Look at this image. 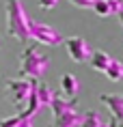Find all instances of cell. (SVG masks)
I'll use <instances>...</instances> for the list:
<instances>
[{
	"mask_svg": "<svg viewBox=\"0 0 123 127\" xmlns=\"http://www.w3.org/2000/svg\"><path fill=\"white\" fill-rule=\"evenodd\" d=\"M4 9H7V32L11 39L15 41H28L30 39V32H28V13L22 0H7L4 2Z\"/></svg>",
	"mask_w": 123,
	"mask_h": 127,
	"instance_id": "cell-1",
	"label": "cell"
},
{
	"mask_svg": "<svg viewBox=\"0 0 123 127\" xmlns=\"http://www.w3.org/2000/svg\"><path fill=\"white\" fill-rule=\"evenodd\" d=\"M50 67V58L45 54H41L35 45L24 47V52L20 54V69H17V75L20 78H33V80H39L41 75L48 73Z\"/></svg>",
	"mask_w": 123,
	"mask_h": 127,
	"instance_id": "cell-2",
	"label": "cell"
},
{
	"mask_svg": "<svg viewBox=\"0 0 123 127\" xmlns=\"http://www.w3.org/2000/svg\"><path fill=\"white\" fill-rule=\"evenodd\" d=\"M35 82L37 80H33V78H20V75L7 80V95L15 103V108H22L28 101V95L35 88Z\"/></svg>",
	"mask_w": 123,
	"mask_h": 127,
	"instance_id": "cell-3",
	"label": "cell"
},
{
	"mask_svg": "<svg viewBox=\"0 0 123 127\" xmlns=\"http://www.w3.org/2000/svg\"><path fill=\"white\" fill-rule=\"evenodd\" d=\"M28 32H30V39L39 41L43 45H50V47H56L63 43V34L56 32L52 26L43 24V22H28Z\"/></svg>",
	"mask_w": 123,
	"mask_h": 127,
	"instance_id": "cell-4",
	"label": "cell"
},
{
	"mask_svg": "<svg viewBox=\"0 0 123 127\" xmlns=\"http://www.w3.org/2000/svg\"><path fill=\"white\" fill-rule=\"evenodd\" d=\"M65 47H67V54L74 63H86L91 58V47L82 37H69V39H65Z\"/></svg>",
	"mask_w": 123,
	"mask_h": 127,
	"instance_id": "cell-5",
	"label": "cell"
},
{
	"mask_svg": "<svg viewBox=\"0 0 123 127\" xmlns=\"http://www.w3.org/2000/svg\"><path fill=\"white\" fill-rule=\"evenodd\" d=\"M102 103H106V108L110 110V116H115L119 123H123V95H99Z\"/></svg>",
	"mask_w": 123,
	"mask_h": 127,
	"instance_id": "cell-6",
	"label": "cell"
},
{
	"mask_svg": "<svg viewBox=\"0 0 123 127\" xmlns=\"http://www.w3.org/2000/svg\"><path fill=\"white\" fill-rule=\"evenodd\" d=\"M121 7H123V0H95L93 11H95L97 15L106 17V15H115V13H119V9H121Z\"/></svg>",
	"mask_w": 123,
	"mask_h": 127,
	"instance_id": "cell-7",
	"label": "cell"
},
{
	"mask_svg": "<svg viewBox=\"0 0 123 127\" xmlns=\"http://www.w3.org/2000/svg\"><path fill=\"white\" fill-rule=\"evenodd\" d=\"M50 110H52L54 116H58V114L69 112V110H78V101H76V99H63V97H58V95L54 93L52 103H50Z\"/></svg>",
	"mask_w": 123,
	"mask_h": 127,
	"instance_id": "cell-8",
	"label": "cell"
},
{
	"mask_svg": "<svg viewBox=\"0 0 123 127\" xmlns=\"http://www.w3.org/2000/svg\"><path fill=\"white\" fill-rule=\"evenodd\" d=\"M61 91L65 93L67 99H76V97H78V91H80V82H78V78L71 75V73H65L61 78Z\"/></svg>",
	"mask_w": 123,
	"mask_h": 127,
	"instance_id": "cell-9",
	"label": "cell"
},
{
	"mask_svg": "<svg viewBox=\"0 0 123 127\" xmlns=\"http://www.w3.org/2000/svg\"><path fill=\"white\" fill-rule=\"evenodd\" d=\"M82 121V114L78 110H69L58 116H54V127H78Z\"/></svg>",
	"mask_w": 123,
	"mask_h": 127,
	"instance_id": "cell-10",
	"label": "cell"
},
{
	"mask_svg": "<svg viewBox=\"0 0 123 127\" xmlns=\"http://www.w3.org/2000/svg\"><path fill=\"white\" fill-rule=\"evenodd\" d=\"M35 93H37V99H39V106L41 108H50L52 97H54V91H52L48 84H43V82L37 80V84H35Z\"/></svg>",
	"mask_w": 123,
	"mask_h": 127,
	"instance_id": "cell-11",
	"label": "cell"
},
{
	"mask_svg": "<svg viewBox=\"0 0 123 127\" xmlns=\"http://www.w3.org/2000/svg\"><path fill=\"white\" fill-rule=\"evenodd\" d=\"M78 127H106L104 123L102 114L95 112V110H86V112H82V121Z\"/></svg>",
	"mask_w": 123,
	"mask_h": 127,
	"instance_id": "cell-12",
	"label": "cell"
},
{
	"mask_svg": "<svg viewBox=\"0 0 123 127\" xmlns=\"http://www.w3.org/2000/svg\"><path fill=\"white\" fill-rule=\"evenodd\" d=\"M110 56L106 52H102V50H97V52H91V58H89V63H91V67L95 69V71H102L104 73V69L110 65Z\"/></svg>",
	"mask_w": 123,
	"mask_h": 127,
	"instance_id": "cell-13",
	"label": "cell"
},
{
	"mask_svg": "<svg viewBox=\"0 0 123 127\" xmlns=\"http://www.w3.org/2000/svg\"><path fill=\"white\" fill-rule=\"evenodd\" d=\"M104 73H106V78H108L110 82H121L123 80V65L119 63V60H110V65L106 69H104Z\"/></svg>",
	"mask_w": 123,
	"mask_h": 127,
	"instance_id": "cell-14",
	"label": "cell"
},
{
	"mask_svg": "<svg viewBox=\"0 0 123 127\" xmlns=\"http://www.w3.org/2000/svg\"><path fill=\"white\" fill-rule=\"evenodd\" d=\"M24 121V116H22V112H17L15 116H9V119H2L0 121V127H17Z\"/></svg>",
	"mask_w": 123,
	"mask_h": 127,
	"instance_id": "cell-15",
	"label": "cell"
},
{
	"mask_svg": "<svg viewBox=\"0 0 123 127\" xmlns=\"http://www.w3.org/2000/svg\"><path fill=\"white\" fill-rule=\"evenodd\" d=\"M69 2L78 9H93V4H95V0H69Z\"/></svg>",
	"mask_w": 123,
	"mask_h": 127,
	"instance_id": "cell-16",
	"label": "cell"
},
{
	"mask_svg": "<svg viewBox=\"0 0 123 127\" xmlns=\"http://www.w3.org/2000/svg\"><path fill=\"white\" fill-rule=\"evenodd\" d=\"M41 9H45V11H50V9H54L56 4H58V0H39Z\"/></svg>",
	"mask_w": 123,
	"mask_h": 127,
	"instance_id": "cell-17",
	"label": "cell"
},
{
	"mask_svg": "<svg viewBox=\"0 0 123 127\" xmlns=\"http://www.w3.org/2000/svg\"><path fill=\"white\" fill-rule=\"evenodd\" d=\"M17 127H33V119H24Z\"/></svg>",
	"mask_w": 123,
	"mask_h": 127,
	"instance_id": "cell-18",
	"label": "cell"
},
{
	"mask_svg": "<svg viewBox=\"0 0 123 127\" xmlns=\"http://www.w3.org/2000/svg\"><path fill=\"white\" fill-rule=\"evenodd\" d=\"M117 15H119V22H121V26H123V7L119 9V13H117Z\"/></svg>",
	"mask_w": 123,
	"mask_h": 127,
	"instance_id": "cell-19",
	"label": "cell"
},
{
	"mask_svg": "<svg viewBox=\"0 0 123 127\" xmlns=\"http://www.w3.org/2000/svg\"><path fill=\"white\" fill-rule=\"evenodd\" d=\"M117 127H123V123H119V125H117Z\"/></svg>",
	"mask_w": 123,
	"mask_h": 127,
	"instance_id": "cell-20",
	"label": "cell"
},
{
	"mask_svg": "<svg viewBox=\"0 0 123 127\" xmlns=\"http://www.w3.org/2000/svg\"><path fill=\"white\" fill-rule=\"evenodd\" d=\"M0 43H2V39H0Z\"/></svg>",
	"mask_w": 123,
	"mask_h": 127,
	"instance_id": "cell-21",
	"label": "cell"
}]
</instances>
